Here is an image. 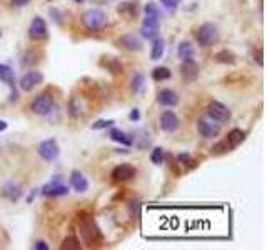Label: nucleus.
Instances as JSON below:
<instances>
[{"mask_svg":"<svg viewBox=\"0 0 267 250\" xmlns=\"http://www.w3.org/2000/svg\"><path fill=\"white\" fill-rule=\"evenodd\" d=\"M49 2H50V0H49Z\"/></svg>","mask_w":267,"mask_h":250,"instance_id":"obj_44","label":"nucleus"},{"mask_svg":"<svg viewBox=\"0 0 267 250\" xmlns=\"http://www.w3.org/2000/svg\"><path fill=\"white\" fill-rule=\"evenodd\" d=\"M7 127H9V124H7L5 120H0V132L7 130Z\"/></svg>","mask_w":267,"mask_h":250,"instance_id":"obj_41","label":"nucleus"},{"mask_svg":"<svg viewBox=\"0 0 267 250\" xmlns=\"http://www.w3.org/2000/svg\"><path fill=\"white\" fill-rule=\"evenodd\" d=\"M160 128H162L164 132L167 133H172V132H176L177 128H179V117L174 113L172 110H165L160 113Z\"/></svg>","mask_w":267,"mask_h":250,"instance_id":"obj_15","label":"nucleus"},{"mask_svg":"<svg viewBox=\"0 0 267 250\" xmlns=\"http://www.w3.org/2000/svg\"><path fill=\"white\" fill-rule=\"evenodd\" d=\"M0 37H2V32H0Z\"/></svg>","mask_w":267,"mask_h":250,"instance_id":"obj_43","label":"nucleus"},{"mask_svg":"<svg viewBox=\"0 0 267 250\" xmlns=\"http://www.w3.org/2000/svg\"><path fill=\"white\" fill-rule=\"evenodd\" d=\"M160 2H162V5L165 7L167 10H170V12H174L179 7V4H180V0H160Z\"/></svg>","mask_w":267,"mask_h":250,"instance_id":"obj_34","label":"nucleus"},{"mask_svg":"<svg viewBox=\"0 0 267 250\" xmlns=\"http://www.w3.org/2000/svg\"><path fill=\"white\" fill-rule=\"evenodd\" d=\"M172 77V72L167 69V67H156L152 70V79L156 82H164V80H169Z\"/></svg>","mask_w":267,"mask_h":250,"instance_id":"obj_26","label":"nucleus"},{"mask_svg":"<svg viewBox=\"0 0 267 250\" xmlns=\"http://www.w3.org/2000/svg\"><path fill=\"white\" fill-rule=\"evenodd\" d=\"M132 90L134 93H144L145 90V77H144V73H136V75L132 77Z\"/></svg>","mask_w":267,"mask_h":250,"instance_id":"obj_27","label":"nucleus"},{"mask_svg":"<svg viewBox=\"0 0 267 250\" xmlns=\"http://www.w3.org/2000/svg\"><path fill=\"white\" fill-rule=\"evenodd\" d=\"M100 65L105 67V69L112 73H122V64H120L116 57H110V55L104 57L102 60H100Z\"/></svg>","mask_w":267,"mask_h":250,"instance_id":"obj_25","label":"nucleus"},{"mask_svg":"<svg viewBox=\"0 0 267 250\" xmlns=\"http://www.w3.org/2000/svg\"><path fill=\"white\" fill-rule=\"evenodd\" d=\"M44 82V73L39 72V70H29L27 73H24L22 77H20V89L25 90V92H30L33 90L35 87H39L40 84Z\"/></svg>","mask_w":267,"mask_h":250,"instance_id":"obj_9","label":"nucleus"},{"mask_svg":"<svg viewBox=\"0 0 267 250\" xmlns=\"http://www.w3.org/2000/svg\"><path fill=\"white\" fill-rule=\"evenodd\" d=\"M109 137H110V140L117 142V144L124 145V147H130L132 145V137H130V135H127L125 132H122L120 128L112 127L110 132H109Z\"/></svg>","mask_w":267,"mask_h":250,"instance_id":"obj_21","label":"nucleus"},{"mask_svg":"<svg viewBox=\"0 0 267 250\" xmlns=\"http://www.w3.org/2000/svg\"><path fill=\"white\" fill-rule=\"evenodd\" d=\"M179 160H180V164H185V165H187V162L190 160V155H187V153H180V155H179Z\"/></svg>","mask_w":267,"mask_h":250,"instance_id":"obj_39","label":"nucleus"},{"mask_svg":"<svg viewBox=\"0 0 267 250\" xmlns=\"http://www.w3.org/2000/svg\"><path fill=\"white\" fill-rule=\"evenodd\" d=\"M62 248H75L77 250V248H80V244H79V240L75 237H67L64 240Z\"/></svg>","mask_w":267,"mask_h":250,"instance_id":"obj_33","label":"nucleus"},{"mask_svg":"<svg viewBox=\"0 0 267 250\" xmlns=\"http://www.w3.org/2000/svg\"><path fill=\"white\" fill-rule=\"evenodd\" d=\"M152 40H154V42H152L150 59H152V60L162 59V57H164V52H165V42H164V39L156 37V39H152Z\"/></svg>","mask_w":267,"mask_h":250,"instance_id":"obj_24","label":"nucleus"},{"mask_svg":"<svg viewBox=\"0 0 267 250\" xmlns=\"http://www.w3.org/2000/svg\"><path fill=\"white\" fill-rule=\"evenodd\" d=\"M80 235H82L85 244H89V245L97 244V242H100V239H102L99 227L96 225V222L93 220H87L80 225Z\"/></svg>","mask_w":267,"mask_h":250,"instance_id":"obj_8","label":"nucleus"},{"mask_svg":"<svg viewBox=\"0 0 267 250\" xmlns=\"http://www.w3.org/2000/svg\"><path fill=\"white\" fill-rule=\"evenodd\" d=\"M207 117L216 120L217 124H225L231 120V110L227 109L224 104L217 102V100H212L207 107Z\"/></svg>","mask_w":267,"mask_h":250,"instance_id":"obj_6","label":"nucleus"},{"mask_svg":"<svg viewBox=\"0 0 267 250\" xmlns=\"http://www.w3.org/2000/svg\"><path fill=\"white\" fill-rule=\"evenodd\" d=\"M245 133L240 130V128H232V130L227 133V139H224L222 142H219L212 147V153L214 155H222L225 152H231L234 148H237L240 144L244 142Z\"/></svg>","mask_w":267,"mask_h":250,"instance_id":"obj_2","label":"nucleus"},{"mask_svg":"<svg viewBox=\"0 0 267 250\" xmlns=\"http://www.w3.org/2000/svg\"><path fill=\"white\" fill-rule=\"evenodd\" d=\"M70 185L75 192L79 194H84L87 192V188H89V182L84 177V174H80L79 170H73L70 174Z\"/></svg>","mask_w":267,"mask_h":250,"instance_id":"obj_20","label":"nucleus"},{"mask_svg":"<svg viewBox=\"0 0 267 250\" xmlns=\"http://www.w3.org/2000/svg\"><path fill=\"white\" fill-rule=\"evenodd\" d=\"M50 15H52V20H55V22L59 24V25H62V13H60V10L59 9H55V7H50Z\"/></svg>","mask_w":267,"mask_h":250,"instance_id":"obj_35","label":"nucleus"},{"mask_svg":"<svg viewBox=\"0 0 267 250\" xmlns=\"http://www.w3.org/2000/svg\"><path fill=\"white\" fill-rule=\"evenodd\" d=\"M27 4H30V0H12V5L13 7H24Z\"/></svg>","mask_w":267,"mask_h":250,"instance_id":"obj_38","label":"nucleus"},{"mask_svg":"<svg viewBox=\"0 0 267 250\" xmlns=\"http://www.w3.org/2000/svg\"><path fill=\"white\" fill-rule=\"evenodd\" d=\"M136 174H137L136 167H132L129 164H120L112 170L110 177L113 182H127V180H132L134 177H136Z\"/></svg>","mask_w":267,"mask_h":250,"instance_id":"obj_13","label":"nucleus"},{"mask_svg":"<svg viewBox=\"0 0 267 250\" xmlns=\"http://www.w3.org/2000/svg\"><path fill=\"white\" fill-rule=\"evenodd\" d=\"M29 35L32 40H44L49 35V29L42 17H33L30 27H29Z\"/></svg>","mask_w":267,"mask_h":250,"instance_id":"obj_11","label":"nucleus"},{"mask_svg":"<svg viewBox=\"0 0 267 250\" xmlns=\"http://www.w3.org/2000/svg\"><path fill=\"white\" fill-rule=\"evenodd\" d=\"M22 194H24L22 187H20V184H17V182H13V180L5 182L4 187H2V195L10 202H18L20 197H22Z\"/></svg>","mask_w":267,"mask_h":250,"instance_id":"obj_16","label":"nucleus"},{"mask_svg":"<svg viewBox=\"0 0 267 250\" xmlns=\"http://www.w3.org/2000/svg\"><path fill=\"white\" fill-rule=\"evenodd\" d=\"M144 13H145V17H149V18L160 20V10H159V7H157L156 4H154V2H147V4H145Z\"/></svg>","mask_w":267,"mask_h":250,"instance_id":"obj_29","label":"nucleus"},{"mask_svg":"<svg viewBox=\"0 0 267 250\" xmlns=\"http://www.w3.org/2000/svg\"><path fill=\"white\" fill-rule=\"evenodd\" d=\"M33 250H49V245H47L44 240H37L35 244H33Z\"/></svg>","mask_w":267,"mask_h":250,"instance_id":"obj_37","label":"nucleus"},{"mask_svg":"<svg viewBox=\"0 0 267 250\" xmlns=\"http://www.w3.org/2000/svg\"><path fill=\"white\" fill-rule=\"evenodd\" d=\"M119 44L124 47L125 50L129 52H140L142 50V40H140L137 35H134V33H127V35H122L119 39Z\"/></svg>","mask_w":267,"mask_h":250,"instance_id":"obj_18","label":"nucleus"},{"mask_svg":"<svg viewBox=\"0 0 267 250\" xmlns=\"http://www.w3.org/2000/svg\"><path fill=\"white\" fill-rule=\"evenodd\" d=\"M129 119L132 120V122H139V120H140V112H139V109H132L130 113H129Z\"/></svg>","mask_w":267,"mask_h":250,"instance_id":"obj_36","label":"nucleus"},{"mask_svg":"<svg viewBox=\"0 0 267 250\" xmlns=\"http://www.w3.org/2000/svg\"><path fill=\"white\" fill-rule=\"evenodd\" d=\"M32 112L35 113V116H40V117H45L49 116L53 109V99L49 93H40L35 99H33V102L30 105Z\"/></svg>","mask_w":267,"mask_h":250,"instance_id":"obj_5","label":"nucleus"},{"mask_svg":"<svg viewBox=\"0 0 267 250\" xmlns=\"http://www.w3.org/2000/svg\"><path fill=\"white\" fill-rule=\"evenodd\" d=\"M177 55L180 60H190V59H194V55H196V49H194V45L189 42V40H182L177 47Z\"/></svg>","mask_w":267,"mask_h":250,"instance_id":"obj_23","label":"nucleus"},{"mask_svg":"<svg viewBox=\"0 0 267 250\" xmlns=\"http://www.w3.org/2000/svg\"><path fill=\"white\" fill-rule=\"evenodd\" d=\"M150 162H152V164H156V165L162 164V162H164V148L162 147L152 148V152H150Z\"/></svg>","mask_w":267,"mask_h":250,"instance_id":"obj_31","label":"nucleus"},{"mask_svg":"<svg viewBox=\"0 0 267 250\" xmlns=\"http://www.w3.org/2000/svg\"><path fill=\"white\" fill-rule=\"evenodd\" d=\"M197 132L200 133V137L204 139H216L220 133V124H217L216 120L202 117L197 120Z\"/></svg>","mask_w":267,"mask_h":250,"instance_id":"obj_7","label":"nucleus"},{"mask_svg":"<svg viewBox=\"0 0 267 250\" xmlns=\"http://www.w3.org/2000/svg\"><path fill=\"white\" fill-rule=\"evenodd\" d=\"M113 124V120H97V122H93L92 124V130H102V128H109V127H112Z\"/></svg>","mask_w":267,"mask_h":250,"instance_id":"obj_32","label":"nucleus"},{"mask_svg":"<svg viewBox=\"0 0 267 250\" xmlns=\"http://www.w3.org/2000/svg\"><path fill=\"white\" fill-rule=\"evenodd\" d=\"M159 29H160V20L144 17V20H142V27H140V33H142V37H144V39L152 40V39L159 37V32H160Z\"/></svg>","mask_w":267,"mask_h":250,"instance_id":"obj_14","label":"nucleus"},{"mask_svg":"<svg viewBox=\"0 0 267 250\" xmlns=\"http://www.w3.org/2000/svg\"><path fill=\"white\" fill-rule=\"evenodd\" d=\"M197 42H199L200 47H204V49L216 45L219 42L217 27L214 24H211V22H205V24L200 25L199 30H197Z\"/></svg>","mask_w":267,"mask_h":250,"instance_id":"obj_3","label":"nucleus"},{"mask_svg":"<svg viewBox=\"0 0 267 250\" xmlns=\"http://www.w3.org/2000/svg\"><path fill=\"white\" fill-rule=\"evenodd\" d=\"M180 75L185 80V82H194L199 77V65L194 62V60H182V65H180Z\"/></svg>","mask_w":267,"mask_h":250,"instance_id":"obj_17","label":"nucleus"},{"mask_svg":"<svg viewBox=\"0 0 267 250\" xmlns=\"http://www.w3.org/2000/svg\"><path fill=\"white\" fill-rule=\"evenodd\" d=\"M69 107H70V116L72 117H80V116H82V104H80L79 97H72Z\"/></svg>","mask_w":267,"mask_h":250,"instance_id":"obj_30","label":"nucleus"},{"mask_svg":"<svg viewBox=\"0 0 267 250\" xmlns=\"http://www.w3.org/2000/svg\"><path fill=\"white\" fill-rule=\"evenodd\" d=\"M117 12L127 18H136L139 13V2H122L117 7Z\"/></svg>","mask_w":267,"mask_h":250,"instance_id":"obj_22","label":"nucleus"},{"mask_svg":"<svg viewBox=\"0 0 267 250\" xmlns=\"http://www.w3.org/2000/svg\"><path fill=\"white\" fill-rule=\"evenodd\" d=\"M40 192H42V195H45V197H64V195H67L70 190L69 187L62 184L60 180H52L40 188Z\"/></svg>","mask_w":267,"mask_h":250,"instance_id":"obj_12","label":"nucleus"},{"mask_svg":"<svg viewBox=\"0 0 267 250\" xmlns=\"http://www.w3.org/2000/svg\"><path fill=\"white\" fill-rule=\"evenodd\" d=\"M60 153V148H59V144L55 139H47L44 142H40L39 145V155L42 157L44 160L47 162H52L59 157Z\"/></svg>","mask_w":267,"mask_h":250,"instance_id":"obj_10","label":"nucleus"},{"mask_svg":"<svg viewBox=\"0 0 267 250\" xmlns=\"http://www.w3.org/2000/svg\"><path fill=\"white\" fill-rule=\"evenodd\" d=\"M157 102L164 107H176L179 104V95L172 89H162L157 95Z\"/></svg>","mask_w":267,"mask_h":250,"instance_id":"obj_19","label":"nucleus"},{"mask_svg":"<svg viewBox=\"0 0 267 250\" xmlns=\"http://www.w3.org/2000/svg\"><path fill=\"white\" fill-rule=\"evenodd\" d=\"M73 2H75V4H84L85 0H73Z\"/></svg>","mask_w":267,"mask_h":250,"instance_id":"obj_42","label":"nucleus"},{"mask_svg":"<svg viewBox=\"0 0 267 250\" xmlns=\"http://www.w3.org/2000/svg\"><path fill=\"white\" fill-rule=\"evenodd\" d=\"M82 24L87 30L90 32H100L104 30L107 24H109V17L102 9H89L84 12Z\"/></svg>","mask_w":267,"mask_h":250,"instance_id":"obj_1","label":"nucleus"},{"mask_svg":"<svg viewBox=\"0 0 267 250\" xmlns=\"http://www.w3.org/2000/svg\"><path fill=\"white\" fill-rule=\"evenodd\" d=\"M256 60H257V64H259V65H262V50H257V53H256Z\"/></svg>","mask_w":267,"mask_h":250,"instance_id":"obj_40","label":"nucleus"},{"mask_svg":"<svg viewBox=\"0 0 267 250\" xmlns=\"http://www.w3.org/2000/svg\"><path fill=\"white\" fill-rule=\"evenodd\" d=\"M0 80L5 82L10 89V99L9 102L13 104L18 100V90H17V82H15V73H13L12 67L7 64H0Z\"/></svg>","mask_w":267,"mask_h":250,"instance_id":"obj_4","label":"nucleus"},{"mask_svg":"<svg viewBox=\"0 0 267 250\" xmlns=\"http://www.w3.org/2000/svg\"><path fill=\"white\" fill-rule=\"evenodd\" d=\"M216 60H217L219 64L232 65V64H236V55H234V53L229 52V50H220L217 55H216Z\"/></svg>","mask_w":267,"mask_h":250,"instance_id":"obj_28","label":"nucleus"}]
</instances>
